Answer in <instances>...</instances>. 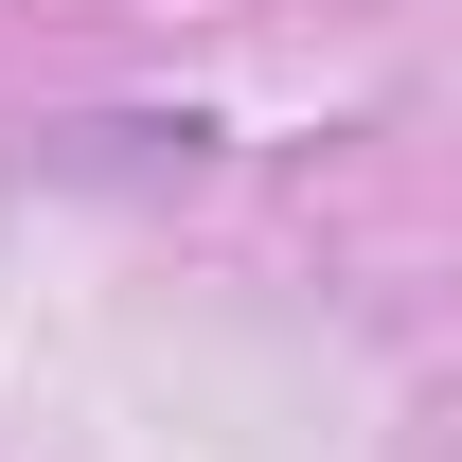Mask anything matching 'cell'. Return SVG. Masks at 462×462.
<instances>
[]
</instances>
